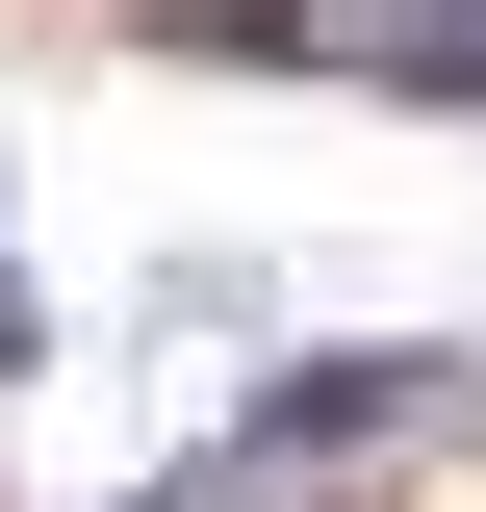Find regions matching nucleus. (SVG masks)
Here are the masks:
<instances>
[{"label": "nucleus", "instance_id": "1", "mask_svg": "<svg viewBox=\"0 0 486 512\" xmlns=\"http://www.w3.org/2000/svg\"><path fill=\"white\" fill-rule=\"evenodd\" d=\"M307 77H384V103H486V0H333Z\"/></svg>", "mask_w": 486, "mask_h": 512}, {"label": "nucleus", "instance_id": "2", "mask_svg": "<svg viewBox=\"0 0 486 512\" xmlns=\"http://www.w3.org/2000/svg\"><path fill=\"white\" fill-rule=\"evenodd\" d=\"M103 26H154V52H256V77L333 52V0H103Z\"/></svg>", "mask_w": 486, "mask_h": 512}, {"label": "nucleus", "instance_id": "3", "mask_svg": "<svg viewBox=\"0 0 486 512\" xmlns=\"http://www.w3.org/2000/svg\"><path fill=\"white\" fill-rule=\"evenodd\" d=\"M0 384H52V308H26V256H0Z\"/></svg>", "mask_w": 486, "mask_h": 512}]
</instances>
